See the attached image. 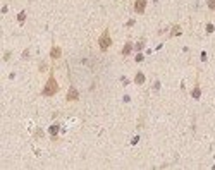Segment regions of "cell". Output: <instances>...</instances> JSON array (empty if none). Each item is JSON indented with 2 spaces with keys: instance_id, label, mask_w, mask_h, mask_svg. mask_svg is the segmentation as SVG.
<instances>
[{
  "instance_id": "obj_1",
  "label": "cell",
  "mask_w": 215,
  "mask_h": 170,
  "mask_svg": "<svg viewBox=\"0 0 215 170\" xmlns=\"http://www.w3.org/2000/svg\"><path fill=\"white\" fill-rule=\"evenodd\" d=\"M57 93H59V83L55 81L54 72H50L48 81H47V84H45V88H43L41 94H43V96H54V94H57Z\"/></svg>"
},
{
  "instance_id": "obj_2",
  "label": "cell",
  "mask_w": 215,
  "mask_h": 170,
  "mask_svg": "<svg viewBox=\"0 0 215 170\" xmlns=\"http://www.w3.org/2000/svg\"><path fill=\"white\" fill-rule=\"evenodd\" d=\"M98 45H100V50H109L110 48V45H112V38H110V33H109V29H105L103 33H102V36L98 40Z\"/></svg>"
},
{
  "instance_id": "obj_3",
  "label": "cell",
  "mask_w": 215,
  "mask_h": 170,
  "mask_svg": "<svg viewBox=\"0 0 215 170\" xmlns=\"http://www.w3.org/2000/svg\"><path fill=\"white\" fill-rule=\"evenodd\" d=\"M78 98H79L78 90H76L74 86H71V88H69V91H67V96H65V100H67V101H76Z\"/></svg>"
},
{
  "instance_id": "obj_4",
  "label": "cell",
  "mask_w": 215,
  "mask_h": 170,
  "mask_svg": "<svg viewBox=\"0 0 215 170\" xmlns=\"http://www.w3.org/2000/svg\"><path fill=\"white\" fill-rule=\"evenodd\" d=\"M145 9H146V0H136V2H134V10H136V14H143Z\"/></svg>"
},
{
  "instance_id": "obj_5",
  "label": "cell",
  "mask_w": 215,
  "mask_h": 170,
  "mask_svg": "<svg viewBox=\"0 0 215 170\" xmlns=\"http://www.w3.org/2000/svg\"><path fill=\"white\" fill-rule=\"evenodd\" d=\"M60 55H62V50H60L59 46H52V50H50V57H52L54 60H57V58H60Z\"/></svg>"
},
{
  "instance_id": "obj_6",
  "label": "cell",
  "mask_w": 215,
  "mask_h": 170,
  "mask_svg": "<svg viewBox=\"0 0 215 170\" xmlns=\"http://www.w3.org/2000/svg\"><path fill=\"white\" fill-rule=\"evenodd\" d=\"M131 50H133V43H131V41H127V43L124 45V48H122V52H120V53L126 57V55H129V53H131Z\"/></svg>"
},
{
  "instance_id": "obj_7",
  "label": "cell",
  "mask_w": 215,
  "mask_h": 170,
  "mask_svg": "<svg viewBox=\"0 0 215 170\" xmlns=\"http://www.w3.org/2000/svg\"><path fill=\"white\" fill-rule=\"evenodd\" d=\"M134 83H136V84H143V83H145V74H143V72H138L136 77H134Z\"/></svg>"
},
{
  "instance_id": "obj_8",
  "label": "cell",
  "mask_w": 215,
  "mask_h": 170,
  "mask_svg": "<svg viewBox=\"0 0 215 170\" xmlns=\"http://www.w3.org/2000/svg\"><path fill=\"white\" fill-rule=\"evenodd\" d=\"M200 94H201V91H200V84H198V81H196L195 90H193V98H195V100H198V98H200Z\"/></svg>"
},
{
  "instance_id": "obj_9",
  "label": "cell",
  "mask_w": 215,
  "mask_h": 170,
  "mask_svg": "<svg viewBox=\"0 0 215 170\" xmlns=\"http://www.w3.org/2000/svg\"><path fill=\"white\" fill-rule=\"evenodd\" d=\"M50 134H52L54 137H55V136L59 134V124H54V126L50 127Z\"/></svg>"
},
{
  "instance_id": "obj_10",
  "label": "cell",
  "mask_w": 215,
  "mask_h": 170,
  "mask_svg": "<svg viewBox=\"0 0 215 170\" xmlns=\"http://www.w3.org/2000/svg\"><path fill=\"white\" fill-rule=\"evenodd\" d=\"M181 33H182L181 26H174V29L170 31V36H177V35H181Z\"/></svg>"
},
{
  "instance_id": "obj_11",
  "label": "cell",
  "mask_w": 215,
  "mask_h": 170,
  "mask_svg": "<svg viewBox=\"0 0 215 170\" xmlns=\"http://www.w3.org/2000/svg\"><path fill=\"white\" fill-rule=\"evenodd\" d=\"M207 3H208V9H212V10H215V0H208Z\"/></svg>"
},
{
  "instance_id": "obj_12",
  "label": "cell",
  "mask_w": 215,
  "mask_h": 170,
  "mask_svg": "<svg viewBox=\"0 0 215 170\" xmlns=\"http://www.w3.org/2000/svg\"><path fill=\"white\" fill-rule=\"evenodd\" d=\"M24 19H26V12L22 10V12H19V22H24Z\"/></svg>"
},
{
  "instance_id": "obj_13",
  "label": "cell",
  "mask_w": 215,
  "mask_h": 170,
  "mask_svg": "<svg viewBox=\"0 0 215 170\" xmlns=\"http://www.w3.org/2000/svg\"><path fill=\"white\" fill-rule=\"evenodd\" d=\"M143 46H145V41H139V43L136 45V50H141Z\"/></svg>"
},
{
  "instance_id": "obj_14",
  "label": "cell",
  "mask_w": 215,
  "mask_h": 170,
  "mask_svg": "<svg viewBox=\"0 0 215 170\" xmlns=\"http://www.w3.org/2000/svg\"><path fill=\"white\" fill-rule=\"evenodd\" d=\"M207 31H208V33H212V31H214V26H212V24H208V26H207Z\"/></svg>"
},
{
  "instance_id": "obj_15",
  "label": "cell",
  "mask_w": 215,
  "mask_h": 170,
  "mask_svg": "<svg viewBox=\"0 0 215 170\" xmlns=\"http://www.w3.org/2000/svg\"><path fill=\"white\" fill-rule=\"evenodd\" d=\"M141 60H143V55H141V53H139V55H136V62H141Z\"/></svg>"
}]
</instances>
